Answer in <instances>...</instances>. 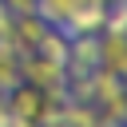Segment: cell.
Here are the masks:
<instances>
[{"label":"cell","mask_w":127,"mask_h":127,"mask_svg":"<svg viewBox=\"0 0 127 127\" xmlns=\"http://www.w3.org/2000/svg\"><path fill=\"white\" fill-rule=\"evenodd\" d=\"M99 67L127 83V32H99Z\"/></svg>","instance_id":"cell-1"},{"label":"cell","mask_w":127,"mask_h":127,"mask_svg":"<svg viewBox=\"0 0 127 127\" xmlns=\"http://www.w3.org/2000/svg\"><path fill=\"white\" fill-rule=\"evenodd\" d=\"M52 24L44 20V16H36V12H28V16H12V48L24 56V52H36V44L44 40V32H48Z\"/></svg>","instance_id":"cell-2"},{"label":"cell","mask_w":127,"mask_h":127,"mask_svg":"<svg viewBox=\"0 0 127 127\" xmlns=\"http://www.w3.org/2000/svg\"><path fill=\"white\" fill-rule=\"evenodd\" d=\"M67 36L60 32V28H48L44 32V40L36 44V56H44V60H52V64H67Z\"/></svg>","instance_id":"cell-3"},{"label":"cell","mask_w":127,"mask_h":127,"mask_svg":"<svg viewBox=\"0 0 127 127\" xmlns=\"http://www.w3.org/2000/svg\"><path fill=\"white\" fill-rule=\"evenodd\" d=\"M20 83V52L0 40V91H12Z\"/></svg>","instance_id":"cell-4"},{"label":"cell","mask_w":127,"mask_h":127,"mask_svg":"<svg viewBox=\"0 0 127 127\" xmlns=\"http://www.w3.org/2000/svg\"><path fill=\"white\" fill-rule=\"evenodd\" d=\"M103 32H127V0H111V4H107Z\"/></svg>","instance_id":"cell-5"},{"label":"cell","mask_w":127,"mask_h":127,"mask_svg":"<svg viewBox=\"0 0 127 127\" xmlns=\"http://www.w3.org/2000/svg\"><path fill=\"white\" fill-rule=\"evenodd\" d=\"M0 4H4L8 16H28V12H36V0H0Z\"/></svg>","instance_id":"cell-6"},{"label":"cell","mask_w":127,"mask_h":127,"mask_svg":"<svg viewBox=\"0 0 127 127\" xmlns=\"http://www.w3.org/2000/svg\"><path fill=\"white\" fill-rule=\"evenodd\" d=\"M8 127H40V123H32V119H16V115H12V123H8Z\"/></svg>","instance_id":"cell-7"},{"label":"cell","mask_w":127,"mask_h":127,"mask_svg":"<svg viewBox=\"0 0 127 127\" xmlns=\"http://www.w3.org/2000/svg\"><path fill=\"white\" fill-rule=\"evenodd\" d=\"M40 127H71V123H64V119H52V123H40Z\"/></svg>","instance_id":"cell-8"}]
</instances>
